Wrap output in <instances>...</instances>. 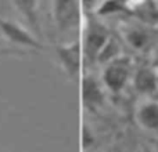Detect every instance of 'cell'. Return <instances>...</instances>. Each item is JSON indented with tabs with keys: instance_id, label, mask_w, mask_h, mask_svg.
Wrapping results in <instances>:
<instances>
[{
	"instance_id": "16",
	"label": "cell",
	"mask_w": 158,
	"mask_h": 152,
	"mask_svg": "<svg viewBox=\"0 0 158 152\" xmlns=\"http://www.w3.org/2000/svg\"><path fill=\"white\" fill-rule=\"evenodd\" d=\"M157 90H158V69H157Z\"/></svg>"
},
{
	"instance_id": "3",
	"label": "cell",
	"mask_w": 158,
	"mask_h": 152,
	"mask_svg": "<svg viewBox=\"0 0 158 152\" xmlns=\"http://www.w3.org/2000/svg\"><path fill=\"white\" fill-rule=\"evenodd\" d=\"M0 33L10 44L17 47L31 50H43V44L40 43L36 35L22 26L19 22L8 18H0Z\"/></svg>"
},
{
	"instance_id": "8",
	"label": "cell",
	"mask_w": 158,
	"mask_h": 152,
	"mask_svg": "<svg viewBox=\"0 0 158 152\" xmlns=\"http://www.w3.org/2000/svg\"><path fill=\"white\" fill-rule=\"evenodd\" d=\"M136 123L146 131H158V101L144 100L135 111Z\"/></svg>"
},
{
	"instance_id": "9",
	"label": "cell",
	"mask_w": 158,
	"mask_h": 152,
	"mask_svg": "<svg viewBox=\"0 0 158 152\" xmlns=\"http://www.w3.org/2000/svg\"><path fill=\"white\" fill-rule=\"evenodd\" d=\"M14 10L27 21V24L35 30L36 35L40 33L39 22V0H10Z\"/></svg>"
},
{
	"instance_id": "14",
	"label": "cell",
	"mask_w": 158,
	"mask_h": 152,
	"mask_svg": "<svg viewBox=\"0 0 158 152\" xmlns=\"http://www.w3.org/2000/svg\"><path fill=\"white\" fill-rule=\"evenodd\" d=\"M82 3L86 10H94L97 6V0H82Z\"/></svg>"
},
{
	"instance_id": "1",
	"label": "cell",
	"mask_w": 158,
	"mask_h": 152,
	"mask_svg": "<svg viewBox=\"0 0 158 152\" xmlns=\"http://www.w3.org/2000/svg\"><path fill=\"white\" fill-rule=\"evenodd\" d=\"M133 60L123 54L103 66L101 83L108 91L118 94L126 87L128 82L133 78Z\"/></svg>"
},
{
	"instance_id": "4",
	"label": "cell",
	"mask_w": 158,
	"mask_h": 152,
	"mask_svg": "<svg viewBox=\"0 0 158 152\" xmlns=\"http://www.w3.org/2000/svg\"><path fill=\"white\" fill-rule=\"evenodd\" d=\"M52 17L56 26L63 32L78 28L81 21V6L78 0H52Z\"/></svg>"
},
{
	"instance_id": "5",
	"label": "cell",
	"mask_w": 158,
	"mask_h": 152,
	"mask_svg": "<svg viewBox=\"0 0 158 152\" xmlns=\"http://www.w3.org/2000/svg\"><path fill=\"white\" fill-rule=\"evenodd\" d=\"M111 38L108 33V29L97 19L92 18L86 25L83 38V55L87 62L93 64L97 60V55L100 54L104 44Z\"/></svg>"
},
{
	"instance_id": "6",
	"label": "cell",
	"mask_w": 158,
	"mask_h": 152,
	"mask_svg": "<svg viewBox=\"0 0 158 152\" xmlns=\"http://www.w3.org/2000/svg\"><path fill=\"white\" fill-rule=\"evenodd\" d=\"M57 60L60 64L61 69L69 79H75L79 74L81 68V44L79 42H71V43L60 44L56 49Z\"/></svg>"
},
{
	"instance_id": "13",
	"label": "cell",
	"mask_w": 158,
	"mask_h": 152,
	"mask_svg": "<svg viewBox=\"0 0 158 152\" xmlns=\"http://www.w3.org/2000/svg\"><path fill=\"white\" fill-rule=\"evenodd\" d=\"M93 140H94V137H93L92 131H89L87 127H83V147L89 148L93 144Z\"/></svg>"
},
{
	"instance_id": "7",
	"label": "cell",
	"mask_w": 158,
	"mask_h": 152,
	"mask_svg": "<svg viewBox=\"0 0 158 152\" xmlns=\"http://www.w3.org/2000/svg\"><path fill=\"white\" fill-rule=\"evenodd\" d=\"M82 101L83 106L90 112H97L106 101V94L101 83L94 76L85 75L82 78Z\"/></svg>"
},
{
	"instance_id": "12",
	"label": "cell",
	"mask_w": 158,
	"mask_h": 152,
	"mask_svg": "<svg viewBox=\"0 0 158 152\" xmlns=\"http://www.w3.org/2000/svg\"><path fill=\"white\" fill-rule=\"evenodd\" d=\"M93 11L97 17H108L114 15V14L129 13L125 0H103V2L97 3Z\"/></svg>"
},
{
	"instance_id": "15",
	"label": "cell",
	"mask_w": 158,
	"mask_h": 152,
	"mask_svg": "<svg viewBox=\"0 0 158 152\" xmlns=\"http://www.w3.org/2000/svg\"><path fill=\"white\" fill-rule=\"evenodd\" d=\"M154 68L158 69V42L154 47Z\"/></svg>"
},
{
	"instance_id": "11",
	"label": "cell",
	"mask_w": 158,
	"mask_h": 152,
	"mask_svg": "<svg viewBox=\"0 0 158 152\" xmlns=\"http://www.w3.org/2000/svg\"><path fill=\"white\" fill-rule=\"evenodd\" d=\"M121 55H123L122 46H121V43L115 38H110L108 42H107V43L104 44V47L101 49L100 54L97 55V60H96V62L104 66V65H107V64H110L111 61L119 58Z\"/></svg>"
},
{
	"instance_id": "2",
	"label": "cell",
	"mask_w": 158,
	"mask_h": 152,
	"mask_svg": "<svg viewBox=\"0 0 158 152\" xmlns=\"http://www.w3.org/2000/svg\"><path fill=\"white\" fill-rule=\"evenodd\" d=\"M157 30L146 24H122L121 26V36L123 42L137 53H144L150 49H154L158 42Z\"/></svg>"
},
{
	"instance_id": "10",
	"label": "cell",
	"mask_w": 158,
	"mask_h": 152,
	"mask_svg": "<svg viewBox=\"0 0 158 152\" xmlns=\"http://www.w3.org/2000/svg\"><path fill=\"white\" fill-rule=\"evenodd\" d=\"M133 87L140 94L157 91V69L154 66H140L133 74Z\"/></svg>"
}]
</instances>
